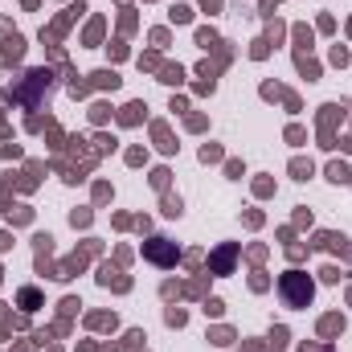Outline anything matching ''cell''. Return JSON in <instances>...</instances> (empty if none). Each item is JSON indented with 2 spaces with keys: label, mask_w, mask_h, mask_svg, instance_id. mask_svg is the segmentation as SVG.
Listing matches in <instances>:
<instances>
[{
  "label": "cell",
  "mask_w": 352,
  "mask_h": 352,
  "mask_svg": "<svg viewBox=\"0 0 352 352\" xmlns=\"http://www.w3.org/2000/svg\"><path fill=\"white\" fill-rule=\"evenodd\" d=\"M148 254H152V258H156V263H168V250H164V246H160V238H156V242H152V246H148Z\"/></svg>",
  "instance_id": "obj_1"
}]
</instances>
